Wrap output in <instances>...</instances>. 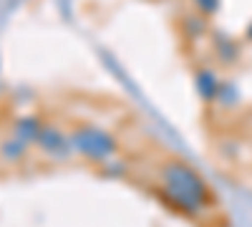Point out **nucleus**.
I'll list each match as a JSON object with an SVG mask.
<instances>
[{
    "instance_id": "f257e3e1",
    "label": "nucleus",
    "mask_w": 252,
    "mask_h": 227,
    "mask_svg": "<svg viewBox=\"0 0 252 227\" xmlns=\"http://www.w3.org/2000/svg\"><path fill=\"white\" fill-rule=\"evenodd\" d=\"M159 182H161V192L169 197L174 207L192 217L209 212V204L215 202V195L209 190V184L202 179V174H197L184 162L164 164L159 172Z\"/></svg>"
},
{
    "instance_id": "f03ea898",
    "label": "nucleus",
    "mask_w": 252,
    "mask_h": 227,
    "mask_svg": "<svg viewBox=\"0 0 252 227\" xmlns=\"http://www.w3.org/2000/svg\"><path fill=\"white\" fill-rule=\"evenodd\" d=\"M71 144H73V152L86 157L89 162H106L116 154L114 136L106 129L96 127V124H78L71 131Z\"/></svg>"
},
{
    "instance_id": "7ed1b4c3",
    "label": "nucleus",
    "mask_w": 252,
    "mask_h": 227,
    "mask_svg": "<svg viewBox=\"0 0 252 227\" xmlns=\"http://www.w3.org/2000/svg\"><path fill=\"white\" fill-rule=\"evenodd\" d=\"M38 149L51 159H68L73 154V144H71V134H66L61 127H43L38 136Z\"/></svg>"
},
{
    "instance_id": "20e7f679",
    "label": "nucleus",
    "mask_w": 252,
    "mask_h": 227,
    "mask_svg": "<svg viewBox=\"0 0 252 227\" xmlns=\"http://www.w3.org/2000/svg\"><path fill=\"white\" fill-rule=\"evenodd\" d=\"M43 127H46V124L40 121L38 116H31V114H28V116H20V119L13 124V136H18L20 141H26L28 147H31V144L38 141Z\"/></svg>"
},
{
    "instance_id": "39448f33",
    "label": "nucleus",
    "mask_w": 252,
    "mask_h": 227,
    "mask_svg": "<svg viewBox=\"0 0 252 227\" xmlns=\"http://www.w3.org/2000/svg\"><path fill=\"white\" fill-rule=\"evenodd\" d=\"M0 157H3L8 164H20V162L28 157V144L20 141L18 136L5 139L3 144H0Z\"/></svg>"
}]
</instances>
